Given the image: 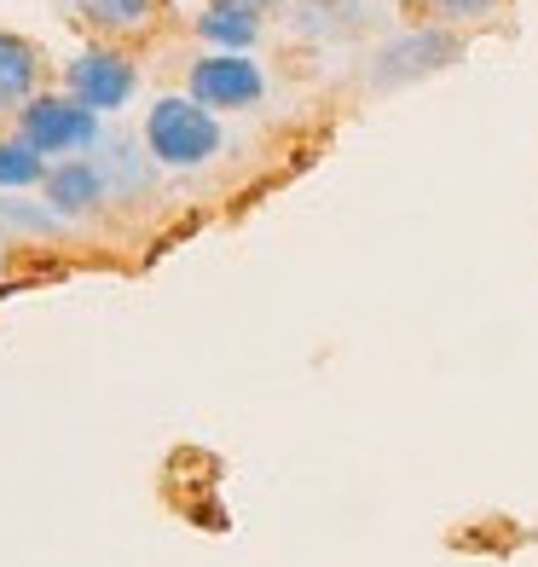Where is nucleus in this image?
<instances>
[{
	"label": "nucleus",
	"instance_id": "f257e3e1",
	"mask_svg": "<svg viewBox=\"0 0 538 567\" xmlns=\"http://www.w3.org/2000/svg\"><path fill=\"white\" fill-rule=\"evenodd\" d=\"M145 145H151V157L168 163V168H203L220 151V122L203 111L192 93L186 99L168 93L145 111Z\"/></svg>",
	"mask_w": 538,
	"mask_h": 567
},
{
	"label": "nucleus",
	"instance_id": "f03ea898",
	"mask_svg": "<svg viewBox=\"0 0 538 567\" xmlns=\"http://www.w3.org/2000/svg\"><path fill=\"white\" fill-rule=\"evenodd\" d=\"M18 140H30L41 157H75V151H93L105 140V127H99V111H87L82 99L35 93L18 111Z\"/></svg>",
	"mask_w": 538,
	"mask_h": 567
},
{
	"label": "nucleus",
	"instance_id": "7ed1b4c3",
	"mask_svg": "<svg viewBox=\"0 0 538 567\" xmlns=\"http://www.w3.org/2000/svg\"><path fill=\"white\" fill-rule=\"evenodd\" d=\"M64 82H70V99H82L87 111H122L139 87V70L127 53H116V47H87V53L64 70Z\"/></svg>",
	"mask_w": 538,
	"mask_h": 567
},
{
	"label": "nucleus",
	"instance_id": "20e7f679",
	"mask_svg": "<svg viewBox=\"0 0 538 567\" xmlns=\"http://www.w3.org/2000/svg\"><path fill=\"white\" fill-rule=\"evenodd\" d=\"M267 93L261 64H249L244 53H209L192 64V99L203 111H244Z\"/></svg>",
	"mask_w": 538,
	"mask_h": 567
},
{
	"label": "nucleus",
	"instance_id": "39448f33",
	"mask_svg": "<svg viewBox=\"0 0 538 567\" xmlns=\"http://www.w3.org/2000/svg\"><path fill=\"white\" fill-rule=\"evenodd\" d=\"M87 30L111 35V41H134V35H151L168 12V0H75Z\"/></svg>",
	"mask_w": 538,
	"mask_h": 567
},
{
	"label": "nucleus",
	"instance_id": "423d86ee",
	"mask_svg": "<svg viewBox=\"0 0 538 567\" xmlns=\"http://www.w3.org/2000/svg\"><path fill=\"white\" fill-rule=\"evenodd\" d=\"M41 87V47L0 30V116H18Z\"/></svg>",
	"mask_w": 538,
	"mask_h": 567
},
{
	"label": "nucleus",
	"instance_id": "0eeeda50",
	"mask_svg": "<svg viewBox=\"0 0 538 567\" xmlns=\"http://www.w3.org/2000/svg\"><path fill=\"white\" fill-rule=\"evenodd\" d=\"M46 203H53L59 215H87L105 203V174L82 157H64L46 168Z\"/></svg>",
	"mask_w": 538,
	"mask_h": 567
},
{
	"label": "nucleus",
	"instance_id": "6e6552de",
	"mask_svg": "<svg viewBox=\"0 0 538 567\" xmlns=\"http://www.w3.org/2000/svg\"><path fill=\"white\" fill-rule=\"evenodd\" d=\"M197 35L226 47V53H244V47L261 35V23H255V12H244V7H209L197 18Z\"/></svg>",
	"mask_w": 538,
	"mask_h": 567
},
{
	"label": "nucleus",
	"instance_id": "1a4fd4ad",
	"mask_svg": "<svg viewBox=\"0 0 538 567\" xmlns=\"http://www.w3.org/2000/svg\"><path fill=\"white\" fill-rule=\"evenodd\" d=\"M46 179V157L30 140H0V186H35Z\"/></svg>",
	"mask_w": 538,
	"mask_h": 567
},
{
	"label": "nucleus",
	"instance_id": "9d476101",
	"mask_svg": "<svg viewBox=\"0 0 538 567\" xmlns=\"http://www.w3.org/2000/svg\"><path fill=\"white\" fill-rule=\"evenodd\" d=\"M412 7H423V12H434V18H446V23H469V18H493L498 0H412Z\"/></svg>",
	"mask_w": 538,
	"mask_h": 567
},
{
	"label": "nucleus",
	"instance_id": "9b49d317",
	"mask_svg": "<svg viewBox=\"0 0 538 567\" xmlns=\"http://www.w3.org/2000/svg\"><path fill=\"white\" fill-rule=\"evenodd\" d=\"M215 7H244V12H267V7H278V0H215Z\"/></svg>",
	"mask_w": 538,
	"mask_h": 567
}]
</instances>
